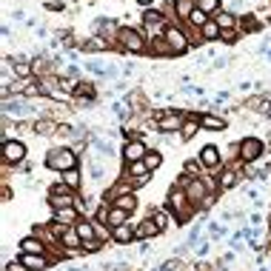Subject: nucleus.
<instances>
[{"label": "nucleus", "instance_id": "obj_8", "mask_svg": "<svg viewBox=\"0 0 271 271\" xmlns=\"http://www.w3.org/2000/svg\"><path fill=\"white\" fill-rule=\"evenodd\" d=\"M20 263L26 265L29 271H43V268H46V265H49V263H46V257H43V254H23V257H20Z\"/></svg>", "mask_w": 271, "mask_h": 271}, {"label": "nucleus", "instance_id": "obj_16", "mask_svg": "<svg viewBox=\"0 0 271 271\" xmlns=\"http://www.w3.org/2000/svg\"><path fill=\"white\" fill-rule=\"evenodd\" d=\"M131 237H134V228L128 226V223H123V226L114 228V240H117V242H128Z\"/></svg>", "mask_w": 271, "mask_h": 271}, {"label": "nucleus", "instance_id": "obj_30", "mask_svg": "<svg viewBox=\"0 0 271 271\" xmlns=\"http://www.w3.org/2000/svg\"><path fill=\"white\" fill-rule=\"evenodd\" d=\"M223 188H228V185H234V174H231V171H226V174H223Z\"/></svg>", "mask_w": 271, "mask_h": 271}, {"label": "nucleus", "instance_id": "obj_29", "mask_svg": "<svg viewBox=\"0 0 271 271\" xmlns=\"http://www.w3.org/2000/svg\"><path fill=\"white\" fill-rule=\"evenodd\" d=\"M14 71H17L20 77H26V74H32V66H29V63H17V66H14Z\"/></svg>", "mask_w": 271, "mask_h": 271}, {"label": "nucleus", "instance_id": "obj_7", "mask_svg": "<svg viewBox=\"0 0 271 271\" xmlns=\"http://www.w3.org/2000/svg\"><path fill=\"white\" fill-rule=\"evenodd\" d=\"M200 163L206 166V169H217L220 166V151L214 149V146H206V149L200 151Z\"/></svg>", "mask_w": 271, "mask_h": 271}, {"label": "nucleus", "instance_id": "obj_4", "mask_svg": "<svg viewBox=\"0 0 271 271\" xmlns=\"http://www.w3.org/2000/svg\"><path fill=\"white\" fill-rule=\"evenodd\" d=\"M23 157H26V146L17 140H6L3 143V160L6 163H20Z\"/></svg>", "mask_w": 271, "mask_h": 271}, {"label": "nucleus", "instance_id": "obj_9", "mask_svg": "<svg viewBox=\"0 0 271 271\" xmlns=\"http://www.w3.org/2000/svg\"><path fill=\"white\" fill-rule=\"evenodd\" d=\"M185 197L192 200V203H197V200H208L206 197V188H203V183H200V180L185 183Z\"/></svg>", "mask_w": 271, "mask_h": 271}, {"label": "nucleus", "instance_id": "obj_12", "mask_svg": "<svg viewBox=\"0 0 271 271\" xmlns=\"http://www.w3.org/2000/svg\"><path fill=\"white\" fill-rule=\"evenodd\" d=\"M20 249H23V254H43V242H40V237H26L20 242Z\"/></svg>", "mask_w": 271, "mask_h": 271}, {"label": "nucleus", "instance_id": "obj_24", "mask_svg": "<svg viewBox=\"0 0 271 271\" xmlns=\"http://www.w3.org/2000/svg\"><path fill=\"white\" fill-rule=\"evenodd\" d=\"M217 6H220V0H197V9L200 12H206V14L217 12Z\"/></svg>", "mask_w": 271, "mask_h": 271}, {"label": "nucleus", "instance_id": "obj_2", "mask_svg": "<svg viewBox=\"0 0 271 271\" xmlns=\"http://www.w3.org/2000/svg\"><path fill=\"white\" fill-rule=\"evenodd\" d=\"M117 40H120L123 49L128 51H146V40H143V35L137 32V29H120V35H117Z\"/></svg>", "mask_w": 271, "mask_h": 271}, {"label": "nucleus", "instance_id": "obj_23", "mask_svg": "<svg viewBox=\"0 0 271 271\" xmlns=\"http://www.w3.org/2000/svg\"><path fill=\"white\" fill-rule=\"evenodd\" d=\"M188 20H192V26H197V29H203L208 23V14L206 12H200V9H194L192 12V17H188Z\"/></svg>", "mask_w": 271, "mask_h": 271}, {"label": "nucleus", "instance_id": "obj_22", "mask_svg": "<svg viewBox=\"0 0 271 271\" xmlns=\"http://www.w3.org/2000/svg\"><path fill=\"white\" fill-rule=\"evenodd\" d=\"M77 217V208H57V214H55V223H60V220H74Z\"/></svg>", "mask_w": 271, "mask_h": 271}, {"label": "nucleus", "instance_id": "obj_15", "mask_svg": "<svg viewBox=\"0 0 271 271\" xmlns=\"http://www.w3.org/2000/svg\"><path fill=\"white\" fill-rule=\"evenodd\" d=\"M60 237H63V246H69V249H77V246H83V240H80V234H77V228H66Z\"/></svg>", "mask_w": 271, "mask_h": 271}, {"label": "nucleus", "instance_id": "obj_11", "mask_svg": "<svg viewBox=\"0 0 271 271\" xmlns=\"http://www.w3.org/2000/svg\"><path fill=\"white\" fill-rule=\"evenodd\" d=\"M157 128H160V131H171V128H183V120H180V114H166V117H160Z\"/></svg>", "mask_w": 271, "mask_h": 271}, {"label": "nucleus", "instance_id": "obj_31", "mask_svg": "<svg viewBox=\"0 0 271 271\" xmlns=\"http://www.w3.org/2000/svg\"><path fill=\"white\" fill-rule=\"evenodd\" d=\"M37 131H40V134H49V131H51V128H55V126H51V123H37Z\"/></svg>", "mask_w": 271, "mask_h": 271}, {"label": "nucleus", "instance_id": "obj_19", "mask_svg": "<svg viewBox=\"0 0 271 271\" xmlns=\"http://www.w3.org/2000/svg\"><path fill=\"white\" fill-rule=\"evenodd\" d=\"M146 171H149V166H146V160H140V163H128V174H131V177H137V183H143V174H146Z\"/></svg>", "mask_w": 271, "mask_h": 271}, {"label": "nucleus", "instance_id": "obj_13", "mask_svg": "<svg viewBox=\"0 0 271 271\" xmlns=\"http://www.w3.org/2000/svg\"><path fill=\"white\" fill-rule=\"evenodd\" d=\"M126 220H128V211H123V208H117V206H114V208H109V217H106V223H109V226H114V228H117V226H123Z\"/></svg>", "mask_w": 271, "mask_h": 271}, {"label": "nucleus", "instance_id": "obj_14", "mask_svg": "<svg viewBox=\"0 0 271 271\" xmlns=\"http://www.w3.org/2000/svg\"><path fill=\"white\" fill-rule=\"evenodd\" d=\"M114 206L131 214V211L137 208V197H134V194H123V197H117V200H114Z\"/></svg>", "mask_w": 271, "mask_h": 271}, {"label": "nucleus", "instance_id": "obj_26", "mask_svg": "<svg viewBox=\"0 0 271 271\" xmlns=\"http://www.w3.org/2000/svg\"><path fill=\"white\" fill-rule=\"evenodd\" d=\"M160 163H163V157L157 154V151H151V154H146V166H149V171H154Z\"/></svg>", "mask_w": 271, "mask_h": 271}, {"label": "nucleus", "instance_id": "obj_21", "mask_svg": "<svg viewBox=\"0 0 271 271\" xmlns=\"http://www.w3.org/2000/svg\"><path fill=\"white\" fill-rule=\"evenodd\" d=\"M200 126H206V128H223L226 123L220 120V117H211V114H203L200 117Z\"/></svg>", "mask_w": 271, "mask_h": 271}, {"label": "nucleus", "instance_id": "obj_27", "mask_svg": "<svg viewBox=\"0 0 271 271\" xmlns=\"http://www.w3.org/2000/svg\"><path fill=\"white\" fill-rule=\"evenodd\" d=\"M220 40H223V43H234V40H237V29H223V32H220Z\"/></svg>", "mask_w": 271, "mask_h": 271}, {"label": "nucleus", "instance_id": "obj_20", "mask_svg": "<svg viewBox=\"0 0 271 271\" xmlns=\"http://www.w3.org/2000/svg\"><path fill=\"white\" fill-rule=\"evenodd\" d=\"M174 9H177L180 17H192V12L197 9V0H180V3H177Z\"/></svg>", "mask_w": 271, "mask_h": 271}, {"label": "nucleus", "instance_id": "obj_3", "mask_svg": "<svg viewBox=\"0 0 271 271\" xmlns=\"http://www.w3.org/2000/svg\"><path fill=\"white\" fill-rule=\"evenodd\" d=\"M163 37H166V43H169L171 55H183V51L188 49V37H185L177 26H166L163 29Z\"/></svg>", "mask_w": 271, "mask_h": 271}, {"label": "nucleus", "instance_id": "obj_25", "mask_svg": "<svg viewBox=\"0 0 271 271\" xmlns=\"http://www.w3.org/2000/svg\"><path fill=\"white\" fill-rule=\"evenodd\" d=\"M63 183L69 185V188H77V183H80V174H77V169H71V171H66V177H63Z\"/></svg>", "mask_w": 271, "mask_h": 271}, {"label": "nucleus", "instance_id": "obj_6", "mask_svg": "<svg viewBox=\"0 0 271 271\" xmlns=\"http://www.w3.org/2000/svg\"><path fill=\"white\" fill-rule=\"evenodd\" d=\"M240 151H242V160H257V157L263 154V143L254 140V137H249V140H242Z\"/></svg>", "mask_w": 271, "mask_h": 271}, {"label": "nucleus", "instance_id": "obj_18", "mask_svg": "<svg viewBox=\"0 0 271 271\" xmlns=\"http://www.w3.org/2000/svg\"><path fill=\"white\" fill-rule=\"evenodd\" d=\"M220 32H223V29L217 26V20H208L206 26L200 29V35L206 37V40H214V37H220Z\"/></svg>", "mask_w": 271, "mask_h": 271}, {"label": "nucleus", "instance_id": "obj_28", "mask_svg": "<svg viewBox=\"0 0 271 271\" xmlns=\"http://www.w3.org/2000/svg\"><path fill=\"white\" fill-rule=\"evenodd\" d=\"M86 49H89V51H94V49H106V40H100V37H94V40H89V43H86Z\"/></svg>", "mask_w": 271, "mask_h": 271}, {"label": "nucleus", "instance_id": "obj_10", "mask_svg": "<svg viewBox=\"0 0 271 271\" xmlns=\"http://www.w3.org/2000/svg\"><path fill=\"white\" fill-rule=\"evenodd\" d=\"M74 228H77V234H80V240H83V242L97 240V228H94L92 223H74Z\"/></svg>", "mask_w": 271, "mask_h": 271}, {"label": "nucleus", "instance_id": "obj_32", "mask_svg": "<svg viewBox=\"0 0 271 271\" xmlns=\"http://www.w3.org/2000/svg\"><path fill=\"white\" fill-rule=\"evenodd\" d=\"M194 128H197V123H194V120H188V123L183 126V134H185V137H188V134H194Z\"/></svg>", "mask_w": 271, "mask_h": 271}, {"label": "nucleus", "instance_id": "obj_33", "mask_svg": "<svg viewBox=\"0 0 271 271\" xmlns=\"http://www.w3.org/2000/svg\"><path fill=\"white\" fill-rule=\"evenodd\" d=\"M9 271H29V268L23 263H12V265H9Z\"/></svg>", "mask_w": 271, "mask_h": 271}, {"label": "nucleus", "instance_id": "obj_17", "mask_svg": "<svg viewBox=\"0 0 271 271\" xmlns=\"http://www.w3.org/2000/svg\"><path fill=\"white\" fill-rule=\"evenodd\" d=\"M214 20H217V26H220V29H237V17L231 12H220Z\"/></svg>", "mask_w": 271, "mask_h": 271}, {"label": "nucleus", "instance_id": "obj_1", "mask_svg": "<svg viewBox=\"0 0 271 271\" xmlns=\"http://www.w3.org/2000/svg\"><path fill=\"white\" fill-rule=\"evenodd\" d=\"M46 166L55 171H71L74 166H77V160H74V154H71L69 149H55L49 151V157H46Z\"/></svg>", "mask_w": 271, "mask_h": 271}, {"label": "nucleus", "instance_id": "obj_5", "mask_svg": "<svg viewBox=\"0 0 271 271\" xmlns=\"http://www.w3.org/2000/svg\"><path fill=\"white\" fill-rule=\"evenodd\" d=\"M146 146H143L140 140H131L126 143V149H123V157H126V163H140V160H146Z\"/></svg>", "mask_w": 271, "mask_h": 271}, {"label": "nucleus", "instance_id": "obj_34", "mask_svg": "<svg viewBox=\"0 0 271 271\" xmlns=\"http://www.w3.org/2000/svg\"><path fill=\"white\" fill-rule=\"evenodd\" d=\"M137 3H140V6H151V3H154V0H137Z\"/></svg>", "mask_w": 271, "mask_h": 271}]
</instances>
